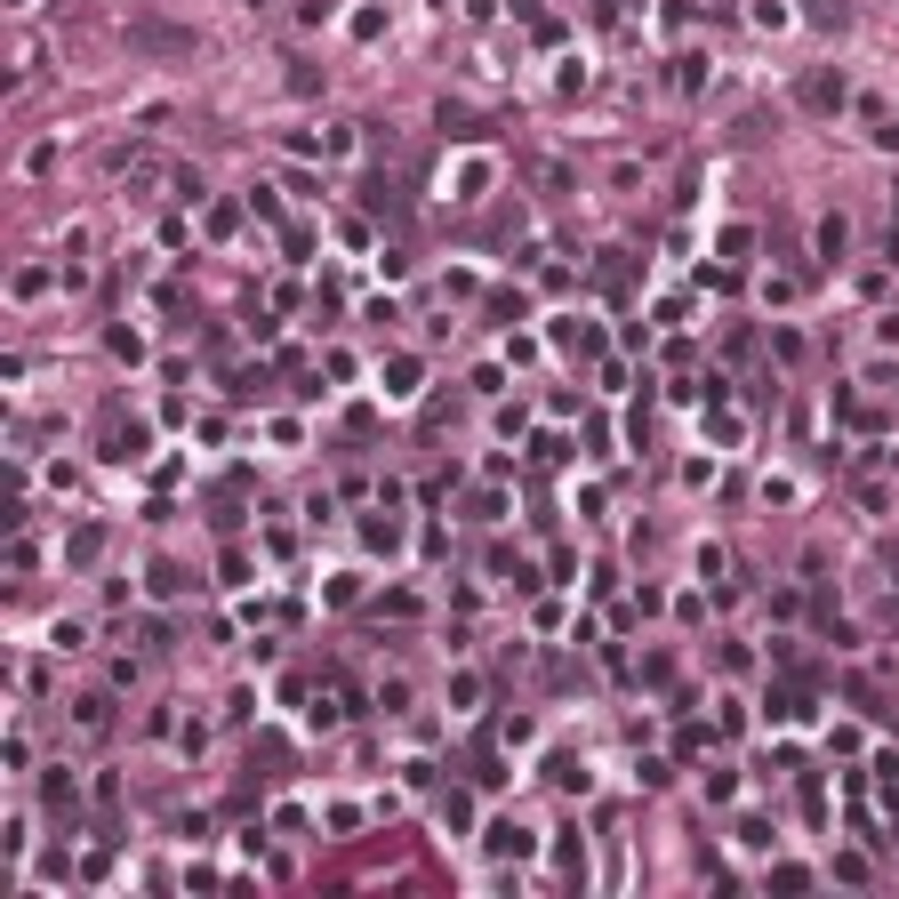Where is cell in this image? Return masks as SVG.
I'll return each instance as SVG.
<instances>
[{
  "label": "cell",
  "instance_id": "12",
  "mask_svg": "<svg viewBox=\"0 0 899 899\" xmlns=\"http://www.w3.org/2000/svg\"><path fill=\"white\" fill-rule=\"evenodd\" d=\"M49 643H57V651H81L89 635H81V619H57V627H49Z\"/></svg>",
  "mask_w": 899,
  "mask_h": 899
},
{
  "label": "cell",
  "instance_id": "4",
  "mask_svg": "<svg viewBox=\"0 0 899 899\" xmlns=\"http://www.w3.org/2000/svg\"><path fill=\"white\" fill-rule=\"evenodd\" d=\"M105 458H121V466H129V458H145V426H137V418H129V426L113 418V426H105Z\"/></svg>",
  "mask_w": 899,
  "mask_h": 899
},
{
  "label": "cell",
  "instance_id": "1",
  "mask_svg": "<svg viewBox=\"0 0 899 899\" xmlns=\"http://www.w3.org/2000/svg\"><path fill=\"white\" fill-rule=\"evenodd\" d=\"M795 105H803V113H819V121H835V113L851 105V81H843L835 65H811V73L795 81Z\"/></svg>",
  "mask_w": 899,
  "mask_h": 899
},
{
  "label": "cell",
  "instance_id": "2",
  "mask_svg": "<svg viewBox=\"0 0 899 899\" xmlns=\"http://www.w3.org/2000/svg\"><path fill=\"white\" fill-rule=\"evenodd\" d=\"M129 49H145V57H185L193 33H177V25H129Z\"/></svg>",
  "mask_w": 899,
  "mask_h": 899
},
{
  "label": "cell",
  "instance_id": "15",
  "mask_svg": "<svg viewBox=\"0 0 899 899\" xmlns=\"http://www.w3.org/2000/svg\"><path fill=\"white\" fill-rule=\"evenodd\" d=\"M771 891H811V867H771Z\"/></svg>",
  "mask_w": 899,
  "mask_h": 899
},
{
  "label": "cell",
  "instance_id": "7",
  "mask_svg": "<svg viewBox=\"0 0 899 899\" xmlns=\"http://www.w3.org/2000/svg\"><path fill=\"white\" fill-rule=\"evenodd\" d=\"M378 707H386V715H410V683L386 675V683H378Z\"/></svg>",
  "mask_w": 899,
  "mask_h": 899
},
{
  "label": "cell",
  "instance_id": "9",
  "mask_svg": "<svg viewBox=\"0 0 899 899\" xmlns=\"http://www.w3.org/2000/svg\"><path fill=\"white\" fill-rule=\"evenodd\" d=\"M675 89H707V57H675Z\"/></svg>",
  "mask_w": 899,
  "mask_h": 899
},
{
  "label": "cell",
  "instance_id": "3",
  "mask_svg": "<svg viewBox=\"0 0 899 899\" xmlns=\"http://www.w3.org/2000/svg\"><path fill=\"white\" fill-rule=\"evenodd\" d=\"M482 843H490V859H530V851H538V835H530L522 819H498Z\"/></svg>",
  "mask_w": 899,
  "mask_h": 899
},
{
  "label": "cell",
  "instance_id": "14",
  "mask_svg": "<svg viewBox=\"0 0 899 899\" xmlns=\"http://www.w3.org/2000/svg\"><path fill=\"white\" fill-rule=\"evenodd\" d=\"M739 843L747 851H771V819H739Z\"/></svg>",
  "mask_w": 899,
  "mask_h": 899
},
{
  "label": "cell",
  "instance_id": "17",
  "mask_svg": "<svg viewBox=\"0 0 899 899\" xmlns=\"http://www.w3.org/2000/svg\"><path fill=\"white\" fill-rule=\"evenodd\" d=\"M891 570H899V546H891Z\"/></svg>",
  "mask_w": 899,
  "mask_h": 899
},
{
  "label": "cell",
  "instance_id": "13",
  "mask_svg": "<svg viewBox=\"0 0 899 899\" xmlns=\"http://www.w3.org/2000/svg\"><path fill=\"white\" fill-rule=\"evenodd\" d=\"M442 819H450V827H466V819H474V803H466V787H450V795H442Z\"/></svg>",
  "mask_w": 899,
  "mask_h": 899
},
{
  "label": "cell",
  "instance_id": "6",
  "mask_svg": "<svg viewBox=\"0 0 899 899\" xmlns=\"http://www.w3.org/2000/svg\"><path fill=\"white\" fill-rule=\"evenodd\" d=\"M73 723H81V731L97 739V731L113 723V699H97V691H89V699H73Z\"/></svg>",
  "mask_w": 899,
  "mask_h": 899
},
{
  "label": "cell",
  "instance_id": "10",
  "mask_svg": "<svg viewBox=\"0 0 899 899\" xmlns=\"http://www.w3.org/2000/svg\"><path fill=\"white\" fill-rule=\"evenodd\" d=\"M442 129H450V137H482V121H474L466 105H442Z\"/></svg>",
  "mask_w": 899,
  "mask_h": 899
},
{
  "label": "cell",
  "instance_id": "16",
  "mask_svg": "<svg viewBox=\"0 0 899 899\" xmlns=\"http://www.w3.org/2000/svg\"><path fill=\"white\" fill-rule=\"evenodd\" d=\"M811 25H851V9L843 0H811Z\"/></svg>",
  "mask_w": 899,
  "mask_h": 899
},
{
  "label": "cell",
  "instance_id": "8",
  "mask_svg": "<svg viewBox=\"0 0 899 899\" xmlns=\"http://www.w3.org/2000/svg\"><path fill=\"white\" fill-rule=\"evenodd\" d=\"M378 619H418V594H410V586H394L386 603H378Z\"/></svg>",
  "mask_w": 899,
  "mask_h": 899
},
{
  "label": "cell",
  "instance_id": "11",
  "mask_svg": "<svg viewBox=\"0 0 899 899\" xmlns=\"http://www.w3.org/2000/svg\"><path fill=\"white\" fill-rule=\"evenodd\" d=\"M97 546H105V530L89 522V530H73V546H65V554H73V562H97Z\"/></svg>",
  "mask_w": 899,
  "mask_h": 899
},
{
  "label": "cell",
  "instance_id": "5",
  "mask_svg": "<svg viewBox=\"0 0 899 899\" xmlns=\"http://www.w3.org/2000/svg\"><path fill=\"white\" fill-rule=\"evenodd\" d=\"M811 241H819V257H843V249H851V225H843V209H835V217H819V233H811Z\"/></svg>",
  "mask_w": 899,
  "mask_h": 899
}]
</instances>
